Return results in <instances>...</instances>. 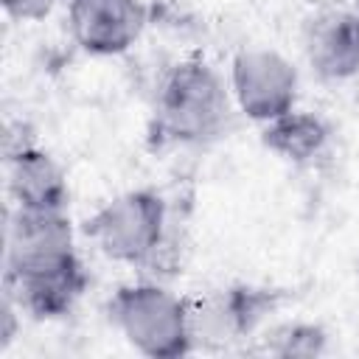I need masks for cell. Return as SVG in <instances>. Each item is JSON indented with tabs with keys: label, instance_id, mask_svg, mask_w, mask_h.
I'll return each mask as SVG.
<instances>
[{
	"label": "cell",
	"instance_id": "30bf717a",
	"mask_svg": "<svg viewBox=\"0 0 359 359\" xmlns=\"http://www.w3.org/2000/svg\"><path fill=\"white\" fill-rule=\"evenodd\" d=\"M325 126L320 118L309 115V112H297L289 109L272 121H266V132H264V143L278 151L286 160H309L320 151V146L325 143Z\"/></svg>",
	"mask_w": 359,
	"mask_h": 359
},
{
	"label": "cell",
	"instance_id": "9c48e42d",
	"mask_svg": "<svg viewBox=\"0 0 359 359\" xmlns=\"http://www.w3.org/2000/svg\"><path fill=\"white\" fill-rule=\"evenodd\" d=\"M8 194L22 210H62L67 185L48 154L22 146L8 154Z\"/></svg>",
	"mask_w": 359,
	"mask_h": 359
},
{
	"label": "cell",
	"instance_id": "6da1fadb",
	"mask_svg": "<svg viewBox=\"0 0 359 359\" xmlns=\"http://www.w3.org/2000/svg\"><path fill=\"white\" fill-rule=\"evenodd\" d=\"M227 115V90L205 62L177 65L160 87L157 118L177 140H208L222 132Z\"/></svg>",
	"mask_w": 359,
	"mask_h": 359
},
{
	"label": "cell",
	"instance_id": "4fadbf2b",
	"mask_svg": "<svg viewBox=\"0 0 359 359\" xmlns=\"http://www.w3.org/2000/svg\"><path fill=\"white\" fill-rule=\"evenodd\" d=\"M353 11H356V14H359V0H356V8H353Z\"/></svg>",
	"mask_w": 359,
	"mask_h": 359
},
{
	"label": "cell",
	"instance_id": "ba28073f",
	"mask_svg": "<svg viewBox=\"0 0 359 359\" xmlns=\"http://www.w3.org/2000/svg\"><path fill=\"white\" fill-rule=\"evenodd\" d=\"M306 53L317 73L342 79L359 70V14L325 11L311 20L306 34Z\"/></svg>",
	"mask_w": 359,
	"mask_h": 359
},
{
	"label": "cell",
	"instance_id": "7a4b0ae2",
	"mask_svg": "<svg viewBox=\"0 0 359 359\" xmlns=\"http://www.w3.org/2000/svg\"><path fill=\"white\" fill-rule=\"evenodd\" d=\"M90 236L115 261H151L165 241V210L154 194L137 191L112 199L90 222Z\"/></svg>",
	"mask_w": 359,
	"mask_h": 359
},
{
	"label": "cell",
	"instance_id": "7c38bea8",
	"mask_svg": "<svg viewBox=\"0 0 359 359\" xmlns=\"http://www.w3.org/2000/svg\"><path fill=\"white\" fill-rule=\"evenodd\" d=\"M3 6L20 20H39L56 6V0H3Z\"/></svg>",
	"mask_w": 359,
	"mask_h": 359
},
{
	"label": "cell",
	"instance_id": "277c9868",
	"mask_svg": "<svg viewBox=\"0 0 359 359\" xmlns=\"http://www.w3.org/2000/svg\"><path fill=\"white\" fill-rule=\"evenodd\" d=\"M84 289V272L76 255L17 266L6 275V294L14 300L20 311L34 317H59L73 309Z\"/></svg>",
	"mask_w": 359,
	"mask_h": 359
},
{
	"label": "cell",
	"instance_id": "8fae6325",
	"mask_svg": "<svg viewBox=\"0 0 359 359\" xmlns=\"http://www.w3.org/2000/svg\"><path fill=\"white\" fill-rule=\"evenodd\" d=\"M278 339L286 345H280L275 353H317L325 342L323 331L314 325H286L278 331Z\"/></svg>",
	"mask_w": 359,
	"mask_h": 359
},
{
	"label": "cell",
	"instance_id": "5b68a950",
	"mask_svg": "<svg viewBox=\"0 0 359 359\" xmlns=\"http://www.w3.org/2000/svg\"><path fill=\"white\" fill-rule=\"evenodd\" d=\"M233 93L252 118L272 121L292 109L294 70L269 50H244L233 65Z\"/></svg>",
	"mask_w": 359,
	"mask_h": 359
},
{
	"label": "cell",
	"instance_id": "3957f363",
	"mask_svg": "<svg viewBox=\"0 0 359 359\" xmlns=\"http://www.w3.org/2000/svg\"><path fill=\"white\" fill-rule=\"evenodd\" d=\"M112 317L143 353L177 356L191 345L185 306L157 286L121 289L112 300Z\"/></svg>",
	"mask_w": 359,
	"mask_h": 359
},
{
	"label": "cell",
	"instance_id": "52a82bcc",
	"mask_svg": "<svg viewBox=\"0 0 359 359\" xmlns=\"http://www.w3.org/2000/svg\"><path fill=\"white\" fill-rule=\"evenodd\" d=\"M143 20L137 0H70V28L81 48L93 53L126 50L137 39Z\"/></svg>",
	"mask_w": 359,
	"mask_h": 359
},
{
	"label": "cell",
	"instance_id": "8992f818",
	"mask_svg": "<svg viewBox=\"0 0 359 359\" xmlns=\"http://www.w3.org/2000/svg\"><path fill=\"white\" fill-rule=\"evenodd\" d=\"M266 297L255 289H227L213 292L191 306H185L188 339L202 345L233 342L261 320Z\"/></svg>",
	"mask_w": 359,
	"mask_h": 359
}]
</instances>
